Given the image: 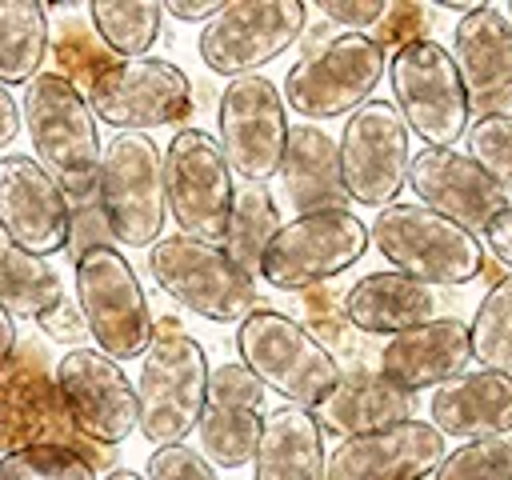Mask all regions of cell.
I'll use <instances>...</instances> for the list:
<instances>
[{
  "label": "cell",
  "instance_id": "obj_1",
  "mask_svg": "<svg viewBox=\"0 0 512 480\" xmlns=\"http://www.w3.org/2000/svg\"><path fill=\"white\" fill-rule=\"evenodd\" d=\"M20 120L28 128L36 164L56 180L72 208L100 200V136L88 100L56 72L24 84Z\"/></svg>",
  "mask_w": 512,
  "mask_h": 480
},
{
  "label": "cell",
  "instance_id": "obj_2",
  "mask_svg": "<svg viewBox=\"0 0 512 480\" xmlns=\"http://www.w3.org/2000/svg\"><path fill=\"white\" fill-rule=\"evenodd\" d=\"M60 444L76 452L96 476L112 472L116 448L92 444L68 416L56 376L48 372V356L36 340H16L12 356L0 364V456L16 448Z\"/></svg>",
  "mask_w": 512,
  "mask_h": 480
},
{
  "label": "cell",
  "instance_id": "obj_3",
  "mask_svg": "<svg viewBox=\"0 0 512 480\" xmlns=\"http://www.w3.org/2000/svg\"><path fill=\"white\" fill-rule=\"evenodd\" d=\"M240 364L296 408H316L340 380V360L312 332L276 308H256L236 328Z\"/></svg>",
  "mask_w": 512,
  "mask_h": 480
},
{
  "label": "cell",
  "instance_id": "obj_4",
  "mask_svg": "<svg viewBox=\"0 0 512 480\" xmlns=\"http://www.w3.org/2000/svg\"><path fill=\"white\" fill-rule=\"evenodd\" d=\"M368 244L392 272L428 288H456L484 272V252L472 232L428 212L424 204H388L368 224Z\"/></svg>",
  "mask_w": 512,
  "mask_h": 480
},
{
  "label": "cell",
  "instance_id": "obj_5",
  "mask_svg": "<svg viewBox=\"0 0 512 480\" xmlns=\"http://www.w3.org/2000/svg\"><path fill=\"white\" fill-rule=\"evenodd\" d=\"M136 388V428L148 444H184V436L200 424L204 392H208V356L196 336L152 332V344L140 356Z\"/></svg>",
  "mask_w": 512,
  "mask_h": 480
},
{
  "label": "cell",
  "instance_id": "obj_6",
  "mask_svg": "<svg viewBox=\"0 0 512 480\" xmlns=\"http://www.w3.org/2000/svg\"><path fill=\"white\" fill-rule=\"evenodd\" d=\"M152 280L188 312L212 324H240L260 308L256 280L220 248L192 236H160L148 248Z\"/></svg>",
  "mask_w": 512,
  "mask_h": 480
},
{
  "label": "cell",
  "instance_id": "obj_7",
  "mask_svg": "<svg viewBox=\"0 0 512 480\" xmlns=\"http://www.w3.org/2000/svg\"><path fill=\"white\" fill-rule=\"evenodd\" d=\"M100 212L116 244L152 248L168 220L164 156L148 132H116L100 148Z\"/></svg>",
  "mask_w": 512,
  "mask_h": 480
},
{
  "label": "cell",
  "instance_id": "obj_8",
  "mask_svg": "<svg viewBox=\"0 0 512 480\" xmlns=\"http://www.w3.org/2000/svg\"><path fill=\"white\" fill-rule=\"evenodd\" d=\"M368 248V224L352 208L292 216L260 256V280L280 292H308L348 272Z\"/></svg>",
  "mask_w": 512,
  "mask_h": 480
},
{
  "label": "cell",
  "instance_id": "obj_9",
  "mask_svg": "<svg viewBox=\"0 0 512 480\" xmlns=\"http://www.w3.org/2000/svg\"><path fill=\"white\" fill-rule=\"evenodd\" d=\"M76 308L108 360H136L152 344V308L132 264L112 248H92L76 260Z\"/></svg>",
  "mask_w": 512,
  "mask_h": 480
},
{
  "label": "cell",
  "instance_id": "obj_10",
  "mask_svg": "<svg viewBox=\"0 0 512 480\" xmlns=\"http://www.w3.org/2000/svg\"><path fill=\"white\" fill-rule=\"evenodd\" d=\"M392 108L400 112L404 128L424 140V148H452L468 132V96L456 76L452 52L424 36L404 44L392 64Z\"/></svg>",
  "mask_w": 512,
  "mask_h": 480
},
{
  "label": "cell",
  "instance_id": "obj_11",
  "mask_svg": "<svg viewBox=\"0 0 512 480\" xmlns=\"http://www.w3.org/2000/svg\"><path fill=\"white\" fill-rule=\"evenodd\" d=\"M384 76V52L360 32H336L320 48L304 52L284 76V108L308 120H332L372 100Z\"/></svg>",
  "mask_w": 512,
  "mask_h": 480
},
{
  "label": "cell",
  "instance_id": "obj_12",
  "mask_svg": "<svg viewBox=\"0 0 512 480\" xmlns=\"http://www.w3.org/2000/svg\"><path fill=\"white\" fill-rule=\"evenodd\" d=\"M232 168L216 136L200 128H180L164 152V200L180 236L220 244L232 216Z\"/></svg>",
  "mask_w": 512,
  "mask_h": 480
},
{
  "label": "cell",
  "instance_id": "obj_13",
  "mask_svg": "<svg viewBox=\"0 0 512 480\" xmlns=\"http://www.w3.org/2000/svg\"><path fill=\"white\" fill-rule=\"evenodd\" d=\"M308 8L300 0H240L200 28V60L228 80L260 76L268 60L304 36Z\"/></svg>",
  "mask_w": 512,
  "mask_h": 480
},
{
  "label": "cell",
  "instance_id": "obj_14",
  "mask_svg": "<svg viewBox=\"0 0 512 480\" xmlns=\"http://www.w3.org/2000/svg\"><path fill=\"white\" fill-rule=\"evenodd\" d=\"M216 144L244 184H264L280 172L284 144H288V112L284 96L268 76H240L228 80L216 108Z\"/></svg>",
  "mask_w": 512,
  "mask_h": 480
},
{
  "label": "cell",
  "instance_id": "obj_15",
  "mask_svg": "<svg viewBox=\"0 0 512 480\" xmlns=\"http://www.w3.org/2000/svg\"><path fill=\"white\" fill-rule=\"evenodd\" d=\"M336 156L348 200L368 208L396 204V192L408 184L412 148H408V128L392 108V100L360 104L336 140Z\"/></svg>",
  "mask_w": 512,
  "mask_h": 480
},
{
  "label": "cell",
  "instance_id": "obj_16",
  "mask_svg": "<svg viewBox=\"0 0 512 480\" xmlns=\"http://www.w3.org/2000/svg\"><path fill=\"white\" fill-rule=\"evenodd\" d=\"M92 116L120 132H144L164 124H184L192 116V84L188 76L160 56L120 60L112 72L96 80L84 96Z\"/></svg>",
  "mask_w": 512,
  "mask_h": 480
},
{
  "label": "cell",
  "instance_id": "obj_17",
  "mask_svg": "<svg viewBox=\"0 0 512 480\" xmlns=\"http://www.w3.org/2000/svg\"><path fill=\"white\" fill-rule=\"evenodd\" d=\"M52 376L72 424L92 444L116 448L136 432V388L116 360L96 348H72Z\"/></svg>",
  "mask_w": 512,
  "mask_h": 480
},
{
  "label": "cell",
  "instance_id": "obj_18",
  "mask_svg": "<svg viewBox=\"0 0 512 480\" xmlns=\"http://www.w3.org/2000/svg\"><path fill=\"white\" fill-rule=\"evenodd\" d=\"M444 436L428 420H400L340 440L324 456V480H424L444 460Z\"/></svg>",
  "mask_w": 512,
  "mask_h": 480
},
{
  "label": "cell",
  "instance_id": "obj_19",
  "mask_svg": "<svg viewBox=\"0 0 512 480\" xmlns=\"http://www.w3.org/2000/svg\"><path fill=\"white\" fill-rule=\"evenodd\" d=\"M68 200L56 180L20 152L0 160V232L28 256H52L68 248Z\"/></svg>",
  "mask_w": 512,
  "mask_h": 480
},
{
  "label": "cell",
  "instance_id": "obj_20",
  "mask_svg": "<svg viewBox=\"0 0 512 480\" xmlns=\"http://www.w3.org/2000/svg\"><path fill=\"white\" fill-rule=\"evenodd\" d=\"M264 428V384L244 364L208 368V392L200 412V456L212 468H240L252 460Z\"/></svg>",
  "mask_w": 512,
  "mask_h": 480
},
{
  "label": "cell",
  "instance_id": "obj_21",
  "mask_svg": "<svg viewBox=\"0 0 512 480\" xmlns=\"http://www.w3.org/2000/svg\"><path fill=\"white\" fill-rule=\"evenodd\" d=\"M452 64L468 96V112L496 116L512 104V24L504 8L476 4L452 28Z\"/></svg>",
  "mask_w": 512,
  "mask_h": 480
},
{
  "label": "cell",
  "instance_id": "obj_22",
  "mask_svg": "<svg viewBox=\"0 0 512 480\" xmlns=\"http://www.w3.org/2000/svg\"><path fill=\"white\" fill-rule=\"evenodd\" d=\"M408 184L428 212L460 224L472 236L508 208V196L456 148H420L408 164Z\"/></svg>",
  "mask_w": 512,
  "mask_h": 480
},
{
  "label": "cell",
  "instance_id": "obj_23",
  "mask_svg": "<svg viewBox=\"0 0 512 480\" xmlns=\"http://www.w3.org/2000/svg\"><path fill=\"white\" fill-rule=\"evenodd\" d=\"M472 364V344H468V324L456 316H436L428 324H416L408 332H396L380 348V376L400 388V392H420V388H440L452 376L468 372Z\"/></svg>",
  "mask_w": 512,
  "mask_h": 480
},
{
  "label": "cell",
  "instance_id": "obj_24",
  "mask_svg": "<svg viewBox=\"0 0 512 480\" xmlns=\"http://www.w3.org/2000/svg\"><path fill=\"white\" fill-rule=\"evenodd\" d=\"M428 424L440 436L456 440H488L512 436V376L508 372H460L432 392Z\"/></svg>",
  "mask_w": 512,
  "mask_h": 480
},
{
  "label": "cell",
  "instance_id": "obj_25",
  "mask_svg": "<svg viewBox=\"0 0 512 480\" xmlns=\"http://www.w3.org/2000/svg\"><path fill=\"white\" fill-rule=\"evenodd\" d=\"M320 432H332L340 440L348 436H364L388 424H400L412 416V396L392 388L376 368H364L360 360L340 368V380L332 384V392L312 408Z\"/></svg>",
  "mask_w": 512,
  "mask_h": 480
},
{
  "label": "cell",
  "instance_id": "obj_26",
  "mask_svg": "<svg viewBox=\"0 0 512 480\" xmlns=\"http://www.w3.org/2000/svg\"><path fill=\"white\" fill-rule=\"evenodd\" d=\"M436 308L440 296L428 284L408 280L400 272H368L344 292L348 324L368 336H396L416 324H428L436 320Z\"/></svg>",
  "mask_w": 512,
  "mask_h": 480
},
{
  "label": "cell",
  "instance_id": "obj_27",
  "mask_svg": "<svg viewBox=\"0 0 512 480\" xmlns=\"http://www.w3.org/2000/svg\"><path fill=\"white\" fill-rule=\"evenodd\" d=\"M276 176L284 180V192L296 216L324 212V208H348V192L340 184L336 140L316 124L288 128V144H284V160Z\"/></svg>",
  "mask_w": 512,
  "mask_h": 480
},
{
  "label": "cell",
  "instance_id": "obj_28",
  "mask_svg": "<svg viewBox=\"0 0 512 480\" xmlns=\"http://www.w3.org/2000/svg\"><path fill=\"white\" fill-rule=\"evenodd\" d=\"M252 480H324V432L308 408L280 404L264 416Z\"/></svg>",
  "mask_w": 512,
  "mask_h": 480
},
{
  "label": "cell",
  "instance_id": "obj_29",
  "mask_svg": "<svg viewBox=\"0 0 512 480\" xmlns=\"http://www.w3.org/2000/svg\"><path fill=\"white\" fill-rule=\"evenodd\" d=\"M48 8L36 0H0V84H28L48 56Z\"/></svg>",
  "mask_w": 512,
  "mask_h": 480
},
{
  "label": "cell",
  "instance_id": "obj_30",
  "mask_svg": "<svg viewBox=\"0 0 512 480\" xmlns=\"http://www.w3.org/2000/svg\"><path fill=\"white\" fill-rule=\"evenodd\" d=\"M64 284L56 268L40 256L20 252L4 232H0V308L16 320H40L64 300Z\"/></svg>",
  "mask_w": 512,
  "mask_h": 480
},
{
  "label": "cell",
  "instance_id": "obj_31",
  "mask_svg": "<svg viewBox=\"0 0 512 480\" xmlns=\"http://www.w3.org/2000/svg\"><path fill=\"white\" fill-rule=\"evenodd\" d=\"M276 228H280V212H276L272 192L264 184H240L236 196H232V216H228L220 248L256 280L260 276V256H264L268 240L276 236Z\"/></svg>",
  "mask_w": 512,
  "mask_h": 480
},
{
  "label": "cell",
  "instance_id": "obj_32",
  "mask_svg": "<svg viewBox=\"0 0 512 480\" xmlns=\"http://www.w3.org/2000/svg\"><path fill=\"white\" fill-rule=\"evenodd\" d=\"M88 20L116 60H140L160 36L164 8L160 0H92Z\"/></svg>",
  "mask_w": 512,
  "mask_h": 480
},
{
  "label": "cell",
  "instance_id": "obj_33",
  "mask_svg": "<svg viewBox=\"0 0 512 480\" xmlns=\"http://www.w3.org/2000/svg\"><path fill=\"white\" fill-rule=\"evenodd\" d=\"M48 52H52V64H56V76H64L80 96H88L96 88V80L104 72H112L120 60L104 48V40L96 36V28L80 16H68L52 28V40H48Z\"/></svg>",
  "mask_w": 512,
  "mask_h": 480
},
{
  "label": "cell",
  "instance_id": "obj_34",
  "mask_svg": "<svg viewBox=\"0 0 512 480\" xmlns=\"http://www.w3.org/2000/svg\"><path fill=\"white\" fill-rule=\"evenodd\" d=\"M468 344L480 368L512 376V272H504L476 304V316L468 324Z\"/></svg>",
  "mask_w": 512,
  "mask_h": 480
},
{
  "label": "cell",
  "instance_id": "obj_35",
  "mask_svg": "<svg viewBox=\"0 0 512 480\" xmlns=\"http://www.w3.org/2000/svg\"><path fill=\"white\" fill-rule=\"evenodd\" d=\"M468 160L508 196L512 204V112H496V116H476L468 120Z\"/></svg>",
  "mask_w": 512,
  "mask_h": 480
},
{
  "label": "cell",
  "instance_id": "obj_36",
  "mask_svg": "<svg viewBox=\"0 0 512 480\" xmlns=\"http://www.w3.org/2000/svg\"><path fill=\"white\" fill-rule=\"evenodd\" d=\"M432 480H512V436L464 440L444 452Z\"/></svg>",
  "mask_w": 512,
  "mask_h": 480
},
{
  "label": "cell",
  "instance_id": "obj_37",
  "mask_svg": "<svg viewBox=\"0 0 512 480\" xmlns=\"http://www.w3.org/2000/svg\"><path fill=\"white\" fill-rule=\"evenodd\" d=\"M0 480H100L76 452L60 444L16 448L0 456Z\"/></svg>",
  "mask_w": 512,
  "mask_h": 480
},
{
  "label": "cell",
  "instance_id": "obj_38",
  "mask_svg": "<svg viewBox=\"0 0 512 480\" xmlns=\"http://www.w3.org/2000/svg\"><path fill=\"white\" fill-rule=\"evenodd\" d=\"M300 324L320 340L332 356L336 352H356V328L344 316V296L336 288H308L300 292Z\"/></svg>",
  "mask_w": 512,
  "mask_h": 480
},
{
  "label": "cell",
  "instance_id": "obj_39",
  "mask_svg": "<svg viewBox=\"0 0 512 480\" xmlns=\"http://www.w3.org/2000/svg\"><path fill=\"white\" fill-rule=\"evenodd\" d=\"M424 32H428V12H424V4H412V0H392L388 4V12L380 16V24L368 32V40L380 48V52H388V48H404V44H416V40H424Z\"/></svg>",
  "mask_w": 512,
  "mask_h": 480
},
{
  "label": "cell",
  "instance_id": "obj_40",
  "mask_svg": "<svg viewBox=\"0 0 512 480\" xmlns=\"http://www.w3.org/2000/svg\"><path fill=\"white\" fill-rule=\"evenodd\" d=\"M144 480H220V472L188 444H164L148 456Z\"/></svg>",
  "mask_w": 512,
  "mask_h": 480
},
{
  "label": "cell",
  "instance_id": "obj_41",
  "mask_svg": "<svg viewBox=\"0 0 512 480\" xmlns=\"http://www.w3.org/2000/svg\"><path fill=\"white\" fill-rule=\"evenodd\" d=\"M316 12H320L332 28L368 36V32L380 24V16L388 12V0H316Z\"/></svg>",
  "mask_w": 512,
  "mask_h": 480
},
{
  "label": "cell",
  "instance_id": "obj_42",
  "mask_svg": "<svg viewBox=\"0 0 512 480\" xmlns=\"http://www.w3.org/2000/svg\"><path fill=\"white\" fill-rule=\"evenodd\" d=\"M108 240H112V232H108V220H104V212H100V200H92V204H84V208H72L68 244H72L76 260H80L84 252H92V248H104Z\"/></svg>",
  "mask_w": 512,
  "mask_h": 480
},
{
  "label": "cell",
  "instance_id": "obj_43",
  "mask_svg": "<svg viewBox=\"0 0 512 480\" xmlns=\"http://www.w3.org/2000/svg\"><path fill=\"white\" fill-rule=\"evenodd\" d=\"M56 344H68V348H84V340H88V324H84V316H80V308L64 296L52 312H44L40 320H36Z\"/></svg>",
  "mask_w": 512,
  "mask_h": 480
},
{
  "label": "cell",
  "instance_id": "obj_44",
  "mask_svg": "<svg viewBox=\"0 0 512 480\" xmlns=\"http://www.w3.org/2000/svg\"><path fill=\"white\" fill-rule=\"evenodd\" d=\"M484 240H488V252L496 264H504L512 272V204L504 212L492 216V224L484 228Z\"/></svg>",
  "mask_w": 512,
  "mask_h": 480
},
{
  "label": "cell",
  "instance_id": "obj_45",
  "mask_svg": "<svg viewBox=\"0 0 512 480\" xmlns=\"http://www.w3.org/2000/svg\"><path fill=\"white\" fill-rule=\"evenodd\" d=\"M168 16H176V20H188V24H208L212 16H220L228 4L224 0H164L160 4Z\"/></svg>",
  "mask_w": 512,
  "mask_h": 480
},
{
  "label": "cell",
  "instance_id": "obj_46",
  "mask_svg": "<svg viewBox=\"0 0 512 480\" xmlns=\"http://www.w3.org/2000/svg\"><path fill=\"white\" fill-rule=\"evenodd\" d=\"M16 136H20V108L8 96V88L0 84V148H8Z\"/></svg>",
  "mask_w": 512,
  "mask_h": 480
},
{
  "label": "cell",
  "instance_id": "obj_47",
  "mask_svg": "<svg viewBox=\"0 0 512 480\" xmlns=\"http://www.w3.org/2000/svg\"><path fill=\"white\" fill-rule=\"evenodd\" d=\"M12 348H16V324H12V316L0 308V364L12 356Z\"/></svg>",
  "mask_w": 512,
  "mask_h": 480
},
{
  "label": "cell",
  "instance_id": "obj_48",
  "mask_svg": "<svg viewBox=\"0 0 512 480\" xmlns=\"http://www.w3.org/2000/svg\"><path fill=\"white\" fill-rule=\"evenodd\" d=\"M104 480H144V472H132V468H112V472H104Z\"/></svg>",
  "mask_w": 512,
  "mask_h": 480
},
{
  "label": "cell",
  "instance_id": "obj_49",
  "mask_svg": "<svg viewBox=\"0 0 512 480\" xmlns=\"http://www.w3.org/2000/svg\"><path fill=\"white\" fill-rule=\"evenodd\" d=\"M504 16H508V24H512V4H508V8H504Z\"/></svg>",
  "mask_w": 512,
  "mask_h": 480
}]
</instances>
